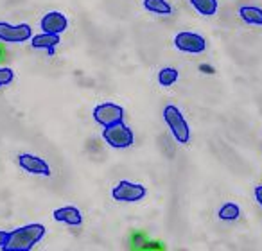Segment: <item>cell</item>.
Returning a JSON list of instances; mask_svg holds the SVG:
<instances>
[{
    "label": "cell",
    "instance_id": "obj_1",
    "mask_svg": "<svg viewBox=\"0 0 262 251\" xmlns=\"http://www.w3.org/2000/svg\"><path fill=\"white\" fill-rule=\"evenodd\" d=\"M47 228L40 222H29L9 232V240L4 251H31L38 242H41Z\"/></svg>",
    "mask_w": 262,
    "mask_h": 251
},
{
    "label": "cell",
    "instance_id": "obj_2",
    "mask_svg": "<svg viewBox=\"0 0 262 251\" xmlns=\"http://www.w3.org/2000/svg\"><path fill=\"white\" fill-rule=\"evenodd\" d=\"M162 117H164V122L169 131H171L172 139H174L180 146H187V144L190 142V126H189V122H187L182 109L176 104H167V106H164Z\"/></svg>",
    "mask_w": 262,
    "mask_h": 251
},
{
    "label": "cell",
    "instance_id": "obj_3",
    "mask_svg": "<svg viewBox=\"0 0 262 251\" xmlns=\"http://www.w3.org/2000/svg\"><path fill=\"white\" fill-rule=\"evenodd\" d=\"M102 140L108 144L112 149H127L135 144V133L124 122L113 124L108 128H102Z\"/></svg>",
    "mask_w": 262,
    "mask_h": 251
},
{
    "label": "cell",
    "instance_id": "obj_4",
    "mask_svg": "<svg viewBox=\"0 0 262 251\" xmlns=\"http://www.w3.org/2000/svg\"><path fill=\"white\" fill-rule=\"evenodd\" d=\"M146 196H147V187H144L142 183L127 181V179L117 181L115 187L112 189L113 201H119V203H139Z\"/></svg>",
    "mask_w": 262,
    "mask_h": 251
},
{
    "label": "cell",
    "instance_id": "obj_5",
    "mask_svg": "<svg viewBox=\"0 0 262 251\" xmlns=\"http://www.w3.org/2000/svg\"><path fill=\"white\" fill-rule=\"evenodd\" d=\"M124 117H126V109L122 106L115 104V102H101L92 111V119L101 128H108V126H113V124L124 122Z\"/></svg>",
    "mask_w": 262,
    "mask_h": 251
},
{
    "label": "cell",
    "instance_id": "obj_6",
    "mask_svg": "<svg viewBox=\"0 0 262 251\" xmlns=\"http://www.w3.org/2000/svg\"><path fill=\"white\" fill-rule=\"evenodd\" d=\"M176 51L183 52V54H203L207 51V40L201 36L200 33H192V31H180L172 40Z\"/></svg>",
    "mask_w": 262,
    "mask_h": 251
},
{
    "label": "cell",
    "instance_id": "obj_7",
    "mask_svg": "<svg viewBox=\"0 0 262 251\" xmlns=\"http://www.w3.org/2000/svg\"><path fill=\"white\" fill-rule=\"evenodd\" d=\"M33 38V27L29 24L0 22V41L4 43H27Z\"/></svg>",
    "mask_w": 262,
    "mask_h": 251
},
{
    "label": "cell",
    "instance_id": "obj_8",
    "mask_svg": "<svg viewBox=\"0 0 262 251\" xmlns=\"http://www.w3.org/2000/svg\"><path fill=\"white\" fill-rule=\"evenodd\" d=\"M18 167L22 169L24 172L27 174H33V176H43V178H51L52 171H51V165L47 164V160L38 154H31V153H20L18 158Z\"/></svg>",
    "mask_w": 262,
    "mask_h": 251
},
{
    "label": "cell",
    "instance_id": "obj_9",
    "mask_svg": "<svg viewBox=\"0 0 262 251\" xmlns=\"http://www.w3.org/2000/svg\"><path fill=\"white\" fill-rule=\"evenodd\" d=\"M40 29L43 33L51 34H63L69 29V20L63 13L59 11H49L47 15L41 16L40 20Z\"/></svg>",
    "mask_w": 262,
    "mask_h": 251
},
{
    "label": "cell",
    "instance_id": "obj_10",
    "mask_svg": "<svg viewBox=\"0 0 262 251\" xmlns=\"http://www.w3.org/2000/svg\"><path fill=\"white\" fill-rule=\"evenodd\" d=\"M59 41H61V34H51V33H43L40 34H33L31 38V47L34 51H43L47 52L49 58L56 54V49H58Z\"/></svg>",
    "mask_w": 262,
    "mask_h": 251
},
{
    "label": "cell",
    "instance_id": "obj_11",
    "mask_svg": "<svg viewBox=\"0 0 262 251\" xmlns=\"http://www.w3.org/2000/svg\"><path fill=\"white\" fill-rule=\"evenodd\" d=\"M56 222H63L67 226H81L83 224V214L77 207H61L52 212Z\"/></svg>",
    "mask_w": 262,
    "mask_h": 251
},
{
    "label": "cell",
    "instance_id": "obj_12",
    "mask_svg": "<svg viewBox=\"0 0 262 251\" xmlns=\"http://www.w3.org/2000/svg\"><path fill=\"white\" fill-rule=\"evenodd\" d=\"M237 15H239L241 22L246 26L262 27V8L258 6H241Z\"/></svg>",
    "mask_w": 262,
    "mask_h": 251
},
{
    "label": "cell",
    "instance_id": "obj_13",
    "mask_svg": "<svg viewBox=\"0 0 262 251\" xmlns=\"http://www.w3.org/2000/svg\"><path fill=\"white\" fill-rule=\"evenodd\" d=\"M129 244H131V247L137 249V251H147V249L155 251V249H162V247H164L160 242H157V240H151L144 232H133L131 233Z\"/></svg>",
    "mask_w": 262,
    "mask_h": 251
},
{
    "label": "cell",
    "instance_id": "obj_14",
    "mask_svg": "<svg viewBox=\"0 0 262 251\" xmlns=\"http://www.w3.org/2000/svg\"><path fill=\"white\" fill-rule=\"evenodd\" d=\"M241 214H243V212H241V207L237 203H233V201L223 203L221 207H219V210H217V217H219V221H223V222L239 221Z\"/></svg>",
    "mask_w": 262,
    "mask_h": 251
},
{
    "label": "cell",
    "instance_id": "obj_15",
    "mask_svg": "<svg viewBox=\"0 0 262 251\" xmlns=\"http://www.w3.org/2000/svg\"><path fill=\"white\" fill-rule=\"evenodd\" d=\"M189 4L201 16H214L219 9L217 0H189Z\"/></svg>",
    "mask_w": 262,
    "mask_h": 251
},
{
    "label": "cell",
    "instance_id": "obj_16",
    "mask_svg": "<svg viewBox=\"0 0 262 251\" xmlns=\"http://www.w3.org/2000/svg\"><path fill=\"white\" fill-rule=\"evenodd\" d=\"M142 6L146 11L153 13L158 16H169L172 15V6L167 0H142Z\"/></svg>",
    "mask_w": 262,
    "mask_h": 251
},
{
    "label": "cell",
    "instance_id": "obj_17",
    "mask_svg": "<svg viewBox=\"0 0 262 251\" xmlns=\"http://www.w3.org/2000/svg\"><path fill=\"white\" fill-rule=\"evenodd\" d=\"M157 79H158V84H160V86L169 88V86H172V84L178 83L180 72L174 69V66H164V69L158 70Z\"/></svg>",
    "mask_w": 262,
    "mask_h": 251
},
{
    "label": "cell",
    "instance_id": "obj_18",
    "mask_svg": "<svg viewBox=\"0 0 262 251\" xmlns=\"http://www.w3.org/2000/svg\"><path fill=\"white\" fill-rule=\"evenodd\" d=\"M15 81V72L9 66H0V88L8 86Z\"/></svg>",
    "mask_w": 262,
    "mask_h": 251
},
{
    "label": "cell",
    "instance_id": "obj_19",
    "mask_svg": "<svg viewBox=\"0 0 262 251\" xmlns=\"http://www.w3.org/2000/svg\"><path fill=\"white\" fill-rule=\"evenodd\" d=\"M198 70H200L201 74H205V76H214V74H215V69L210 65V63H200Z\"/></svg>",
    "mask_w": 262,
    "mask_h": 251
},
{
    "label": "cell",
    "instance_id": "obj_20",
    "mask_svg": "<svg viewBox=\"0 0 262 251\" xmlns=\"http://www.w3.org/2000/svg\"><path fill=\"white\" fill-rule=\"evenodd\" d=\"M253 197H255V201H257V204L262 208V185H257L253 189Z\"/></svg>",
    "mask_w": 262,
    "mask_h": 251
},
{
    "label": "cell",
    "instance_id": "obj_21",
    "mask_svg": "<svg viewBox=\"0 0 262 251\" xmlns=\"http://www.w3.org/2000/svg\"><path fill=\"white\" fill-rule=\"evenodd\" d=\"M8 240H9V232L0 230V249H4L6 244H8Z\"/></svg>",
    "mask_w": 262,
    "mask_h": 251
},
{
    "label": "cell",
    "instance_id": "obj_22",
    "mask_svg": "<svg viewBox=\"0 0 262 251\" xmlns=\"http://www.w3.org/2000/svg\"><path fill=\"white\" fill-rule=\"evenodd\" d=\"M4 54H6L4 47H2V45H0V61H2V59H4Z\"/></svg>",
    "mask_w": 262,
    "mask_h": 251
}]
</instances>
